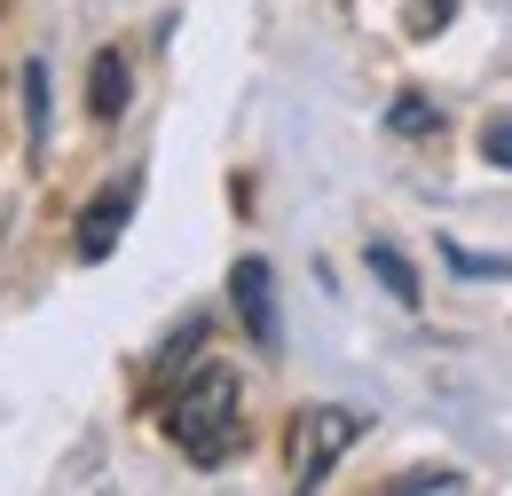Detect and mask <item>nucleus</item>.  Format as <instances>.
<instances>
[{
    "label": "nucleus",
    "instance_id": "1",
    "mask_svg": "<svg viewBox=\"0 0 512 496\" xmlns=\"http://www.w3.org/2000/svg\"><path fill=\"white\" fill-rule=\"evenodd\" d=\"M166 434L190 465H229L245 449V378L237 363H197L166 394Z\"/></svg>",
    "mask_w": 512,
    "mask_h": 496
},
{
    "label": "nucleus",
    "instance_id": "2",
    "mask_svg": "<svg viewBox=\"0 0 512 496\" xmlns=\"http://www.w3.org/2000/svg\"><path fill=\"white\" fill-rule=\"evenodd\" d=\"M363 410H347V402H308V410H292L284 418V481L292 489H323L331 481V465L363 441Z\"/></svg>",
    "mask_w": 512,
    "mask_h": 496
},
{
    "label": "nucleus",
    "instance_id": "3",
    "mask_svg": "<svg viewBox=\"0 0 512 496\" xmlns=\"http://www.w3.org/2000/svg\"><path fill=\"white\" fill-rule=\"evenodd\" d=\"M134 197H142V182H134V174H119V182H111L95 205H87V213H79V260H111V252H119Z\"/></svg>",
    "mask_w": 512,
    "mask_h": 496
},
{
    "label": "nucleus",
    "instance_id": "4",
    "mask_svg": "<svg viewBox=\"0 0 512 496\" xmlns=\"http://www.w3.org/2000/svg\"><path fill=\"white\" fill-rule=\"evenodd\" d=\"M229 300H237V315H245L253 347H276V292H268V260H237V268H229Z\"/></svg>",
    "mask_w": 512,
    "mask_h": 496
},
{
    "label": "nucleus",
    "instance_id": "5",
    "mask_svg": "<svg viewBox=\"0 0 512 496\" xmlns=\"http://www.w3.org/2000/svg\"><path fill=\"white\" fill-rule=\"evenodd\" d=\"M127 95H134V71L119 48H103V56L87 63V119L95 126H119L127 119Z\"/></svg>",
    "mask_w": 512,
    "mask_h": 496
},
{
    "label": "nucleus",
    "instance_id": "6",
    "mask_svg": "<svg viewBox=\"0 0 512 496\" xmlns=\"http://www.w3.org/2000/svg\"><path fill=\"white\" fill-rule=\"evenodd\" d=\"M363 260H371V276H379V284L394 292V300H402V308H418V268H410V260H402L394 245H371Z\"/></svg>",
    "mask_w": 512,
    "mask_h": 496
},
{
    "label": "nucleus",
    "instance_id": "7",
    "mask_svg": "<svg viewBox=\"0 0 512 496\" xmlns=\"http://www.w3.org/2000/svg\"><path fill=\"white\" fill-rule=\"evenodd\" d=\"M386 489H394V496H449V489H465V473H449V465H418V473H394Z\"/></svg>",
    "mask_w": 512,
    "mask_h": 496
},
{
    "label": "nucleus",
    "instance_id": "8",
    "mask_svg": "<svg viewBox=\"0 0 512 496\" xmlns=\"http://www.w3.org/2000/svg\"><path fill=\"white\" fill-rule=\"evenodd\" d=\"M24 134H32V150L48 142V63L24 71Z\"/></svg>",
    "mask_w": 512,
    "mask_h": 496
},
{
    "label": "nucleus",
    "instance_id": "9",
    "mask_svg": "<svg viewBox=\"0 0 512 496\" xmlns=\"http://www.w3.org/2000/svg\"><path fill=\"white\" fill-rule=\"evenodd\" d=\"M434 103H426V95H402V103H394V134H434Z\"/></svg>",
    "mask_w": 512,
    "mask_h": 496
},
{
    "label": "nucleus",
    "instance_id": "10",
    "mask_svg": "<svg viewBox=\"0 0 512 496\" xmlns=\"http://www.w3.org/2000/svg\"><path fill=\"white\" fill-rule=\"evenodd\" d=\"M481 158L512 174V119H489V126H481Z\"/></svg>",
    "mask_w": 512,
    "mask_h": 496
},
{
    "label": "nucleus",
    "instance_id": "11",
    "mask_svg": "<svg viewBox=\"0 0 512 496\" xmlns=\"http://www.w3.org/2000/svg\"><path fill=\"white\" fill-rule=\"evenodd\" d=\"M449 268H457V276H505L512 260H489V252H457V245H449Z\"/></svg>",
    "mask_w": 512,
    "mask_h": 496
}]
</instances>
